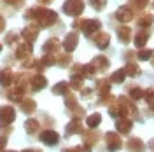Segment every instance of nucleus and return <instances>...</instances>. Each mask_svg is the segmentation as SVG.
<instances>
[{"label": "nucleus", "mask_w": 154, "mask_h": 152, "mask_svg": "<svg viewBox=\"0 0 154 152\" xmlns=\"http://www.w3.org/2000/svg\"><path fill=\"white\" fill-rule=\"evenodd\" d=\"M135 14H137V12L126 4V5H121V7L114 12V19L119 21V23H123V25H128V23H131V21L137 18Z\"/></svg>", "instance_id": "obj_15"}, {"label": "nucleus", "mask_w": 154, "mask_h": 152, "mask_svg": "<svg viewBox=\"0 0 154 152\" xmlns=\"http://www.w3.org/2000/svg\"><path fill=\"white\" fill-rule=\"evenodd\" d=\"M103 143L107 152H119L123 149V138L117 131H107L103 135Z\"/></svg>", "instance_id": "obj_9"}, {"label": "nucleus", "mask_w": 154, "mask_h": 152, "mask_svg": "<svg viewBox=\"0 0 154 152\" xmlns=\"http://www.w3.org/2000/svg\"><path fill=\"white\" fill-rule=\"evenodd\" d=\"M135 25H137V28H151L154 25V14L152 12H140L137 18H135Z\"/></svg>", "instance_id": "obj_28"}, {"label": "nucleus", "mask_w": 154, "mask_h": 152, "mask_svg": "<svg viewBox=\"0 0 154 152\" xmlns=\"http://www.w3.org/2000/svg\"><path fill=\"white\" fill-rule=\"evenodd\" d=\"M84 7H86L84 0H65L61 11H63V14L75 19V18H81V14L84 12Z\"/></svg>", "instance_id": "obj_8"}, {"label": "nucleus", "mask_w": 154, "mask_h": 152, "mask_svg": "<svg viewBox=\"0 0 154 152\" xmlns=\"http://www.w3.org/2000/svg\"><path fill=\"white\" fill-rule=\"evenodd\" d=\"M23 18L26 19L28 23H37L40 28H53L56 26L60 18H58V12H54L53 9H48L44 5H33L25 9Z\"/></svg>", "instance_id": "obj_2"}, {"label": "nucleus", "mask_w": 154, "mask_h": 152, "mask_svg": "<svg viewBox=\"0 0 154 152\" xmlns=\"http://www.w3.org/2000/svg\"><path fill=\"white\" fill-rule=\"evenodd\" d=\"M42 129H44V128H42V124H40V121H38L37 117H28V119L25 121V131H26V135L32 136V138H38V135H40Z\"/></svg>", "instance_id": "obj_21"}, {"label": "nucleus", "mask_w": 154, "mask_h": 152, "mask_svg": "<svg viewBox=\"0 0 154 152\" xmlns=\"http://www.w3.org/2000/svg\"><path fill=\"white\" fill-rule=\"evenodd\" d=\"M0 96H4L5 100H9L11 103H18L26 96V93L23 91V89H19L18 86H9V87H4V89H0Z\"/></svg>", "instance_id": "obj_10"}, {"label": "nucleus", "mask_w": 154, "mask_h": 152, "mask_svg": "<svg viewBox=\"0 0 154 152\" xmlns=\"http://www.w3.org/2000/svg\"><path fill=\"white\" fill-rule=\"evenodd\" d=\"M123 68H125V72H126V77H140L142 75V68L138 67V63H135V61H128Z\"/></svg>", "instance_id": "obj_34"}, {"label": "nucleus", "mask_w": 154, "mask_h": 152, "mask_svg": "<svg viewBox=\"0 0 154 152\" xmlns=\"http://www.w3.org/2000/svg\"><path fill=\"white\" fill-rule=\"evenodd\" d=\"M123 58H125V61H135L137 59V53H135L133 49H126L125 53H123Z\"/></svg>", "instance_id": "obj_45"}, {"label": "nucleus", "mask_w": 154, "mask_h": 152, "mask_svg": "<svg viewBox=\"0 0 154 152\" xmlns=\"http://www.w3.org/2000/svg\"><path fill=\"white\" fill-rule=\"evenodd\" d=\"M109 68H110V59L103 54H98L88 65H84V75L86 79H96L98 74H105Z\"/></svg>", "instance_id": "obj_5"}, {"label": "nucleus", "mask_w": 154, "mask_h": 152, "mask_svg": "<svg viewBox=\"0 0 154 152\" xmlns=\"http://www.w3.org/2000/svg\"><path fill=\"white\" fill-rule=\"evenodd\" d=\"M21 40H23V38H21V35H19L18 32L11 30V32L5 33V37H4V44H5V46H9V47H16Z\"/></svg>", "instance_id": "obj_32"}, {"label": "nucleus", "mask_w": 154, "mask_h": 152, "mask_svg": "<svg viewBox=\"0 0 154 152\" xmlns=\"http://www.w3.org/2000/svg\"><path fill=\"white\" fill-rule=\"evenodd\" d=\"M95 93L98 96V100H96V107H100V105H109L112 103L116 100V96L110 93V89H112V82L107 79V77H98L95 79Z\"/></svg>", "instance_id": "obj_3"}, {"label": "nucleus", "mask_w": 154, "mask_h": 152, "mask_svg": "<svg viewBox=\"0 0 154 152\" xmlns=\"http://www.w3.org/2000/svg\"><path fill=\"white\" fill-rule=\"evenodd\" d=\"M147 147H149V150H151V152H154V138H152V140H149Z\"/></svg>", "instance_id": "obj_51"}, {"label": "nucleus", "mask_w": 154, "mask_h": 152, "mask_svg": "<svg viewBox=\"0 0 154 152\" xmlns=\"http://www.w3.org/2000/svg\"><path fill=\"white\" fill-rule=\"evenodd\" d=\"M2 49H4V46H2V42H0V53H2Z\"/></svg>", "instance_id": "obj_52"}, {"label": "nucleus", "mask_w": 154, "mask_h": 152, "mask_svg": "<svg viewBox=\"0 0 154 152\" xmlns=\"http://www.w3.org/2000/svg\"><path fill=\"white\" fill-rule=\"evenodd\" d=\"M125 89H126V96L130 100H133L135 103L144 100V87H140L138 84H128Z\"/></svg>", "instance_id": "obj_29"}, {"label": "nucleus", "mask_w": 154, "mask_h": 152, "mask_svg": "<svg viewBox=\"0 0 154 152\" xmlns=\"http://www.w3.org/2000/svg\"><path fill=\"white\" fill-rule=\"evenodd\" d=\"M72 28L74 32H81L84 37L91 38L96 32L102 30V21L96 18H75L72 21Z\"/></svg>", "instance_id": "obj_4"}, {"label": "nucleus", "mask_w": 154, "mask_h": 152, "mask_svg": "<svg viewBox=\"0 0 154 152\" xmlns=\"http://www.w3.org/2000/svg\"><path fill=\"white\" fill-rule=\"evenodd\" d=\"M53 2H54V0H37V5H44V7H46V5L53 4Z\"/></svg>", "instance_id": "obj_49"}, {"label": "nucleus", "mask_w": 154, "mask_h": 152, "mask_svg": "<svg viewBox=\"0 0 154 152\" xmlns=\"http://www.w3.org/2000/svg\"><path fill=\"white\" fill-rule=\"evenodd\" d=\"M37 119L40 121V124H42V128H44V129L53 128V126L56 124V121H54V119H53L49 114H46V112H40V114L37 115Z\"/></svg>", "instance_id": "obj_39"}, {"label": "nucleus", "mask_w": 154, "mask_h": 152, "mask_svg": "<svg viewBox=\"0 0 154 152\" xmlns=\"http://www.w3.org/2000/svg\"><path fill=\"white\" fill-rule=\"evenodd\" d=\"M12 82H14V72L9 67H2L0 68V87L2 89L9 87V86H12Z\"/></svg>", "instance_id": "obj_30"}, {"label": "nucleus", "mask_w": 154, "mask_h": 152, "mask_svg": "<svg viewBox=\"0 0 154 152\" xmlns=\"http://www.w3.org/2000/svg\"><path fill=\"white\" fill-rule=\"evenodd\" d=\"M40 63L44 65V68L56 67V56H54V54H42V58H40Z\"/></svg>", "instance_id": "obj_41"}, {"label": "nucleus", "mask_w": 154, "mask_h": 152, "mask_svg": "<svg viewBox=\"0 0 154 152\" xmlns=\"http://www.w3.org/2000/svg\"><path fill=\"white\" fill-rule=\"evenodd\" d=\"M109 81L112 82V86L114 84H125V81H126L125 68H117V70H114V72L110 74V77H109Z\"/></svg>", "instance_id": "obj_35"}, {"label": "nucleus", "mask_w": 154, "mask_h": 152, "mask_svg": "<svg viewBox=\"0 0 154 152\" xmlns=\"http://www.w3.org/2000/svg\"><path fill=\"white\" fill-rule=\"evenodd\" d=\"M16 121V108L12 105H0V128H7Z\"/></svg>", "instance_id": "obj_11"}, {"label": "nucleus", "mask_w": 154, "mask_h": 152, "mask_svg": "<svg viewBox=\"0 0 154 152\" xmlns=\"http://www.w3.org/2000/svg\"><path fill=\"white\" fill-rule=\"evenodd\" d=\"M40 30H42V28L38 26L37 23H28L25 28L19 32V35H21V38H23L25 42H28V44H32V46H33V42L37 40Z\"/></svg>", "instance_id": "obj_14"}, {"label": "nucleus", "mask_w": 154, "mask_h": 152, "mask_svg": "<svg viewBox=\"0 0 154 152\" xmlns=\"http://www.w3.org/2000/svg\"><path fill=\"white\" fill-rule=\"evenodd\" d=\"M126 150L128 152H145L147 150V145L144 143L142 138H138V136H130L125 143Z\"/></svg>", "instance_id": "obj_25"}, {"label": "nucleus", "mask_w": 154, "mask_h": 152, "mask_svg": "<svg viewBox=\"0 0 154 152\" xmlns=\"http://www.w3.org/2000/svg\"><path fill=\"white\" fill-rule=\"evenodd\" d=\"M5 25H7V21H5V16H4V14H0V33H4V30H5Z\"/></svg>", "instance_id": "obj_48"}, {"label": "nucleus", "mask_w": 154, "mask_h": 152, "mask_svg": "<svg viewBox=\"0 0 154 152\" xmlns=\"http://www.w3.org/2000/svg\"><path fill=\"white\" fill-rule=\"evenodd\" d=\"M82 131H84L82 119H70L68 124L65 126V138H70L74 135H82Z\"/></svg>", "instance_id": "obj_23"}, {"label": "nucleus", "mask_w": 154, "mask_h": 152, "mask_svg": "<svg viewBox=\"0 0 154 152\" xmlns=\"http://www.w3.org/2000/svg\"><path fill=\"white\" fill-rule=\"evenodd\" d=\"M61 152H93V149L81 143V145H74V147H65V149H61Z\"/></svg>", "instance_id": "obj_43"}, {"label": "nucleus", "mask_w": 154, "mask_h": 152, "mask_svg": "<svg viewBox=\"0 0 154 152\" xmlns=\"http://www.w3.org/2000/svg\"><path fill=\"white\" fill-rule=\"evenodd\" d=\"M149 38H151V30L149 28H137L131 42L135 44L137 49H144L147 46V42H149Z\"/></svg>", "instance_id": "obj_19"}, {"label": "nucleus", "mask_w": 154, "mask_h": 152, "mask_svg": "<svg viewBox=\"0 0 154 152\" xmlns=\"http://www.w3.org/2000/svg\"><path fill=\"white\" fill-rule=\"evenodd\" d=\"M77 46H79V32H68L67 35H65V38L61 40V49L65 51V53H74L77 49Z\"/></svg>", "instance_id": "obj_18"}, {"label": "nucleus", "mask_w": 154, "mask_h": 152, "mask_svg": "<svg viewBox=\"0 0 154 152\" xmlns=\"http://www.w3.org/2000/svg\"><path fill=\"white\" fill-rule=\"evenodd\" d=\"M109 108V115L112 119H121V117H130L133 121L144 123V115H140V108L137 107L133 100H130L126 95L116 96V100L107 107Z\"/></svg>", "instance_id": "obj_1"}, {"label": "nucleus", "mask_w": 154, "mask_h": 152, "mask_svg": "<svg viewBox=\"0 0 154 152\" xmlns=\"http://www.w3.org/2000/svg\"><path fill=\"white\" fill-rule=\"evenodd\" d=\"M93 93H95V89H91V87H82V89H81V96H82V98H91V96H93Z\"/></svg>", "instance_id": "obj_46"}, {"label": "nucleus", "mask_w": 154, "mask_h": 152, "mask_svg": "<svg viewBox=\"0 0 154 152\" xmlns=\"http://www.w3.org/2000/svg\"><path fill=\"white\" fill-rule=\"evenodd\" d=\"M89 40H91V44H93L96 49H100V51H105V49L110 46V35H109L107 32H103V30L96 32Z\"/></svg>", "instance_id": "obj_20"}, {"label": "nucleus", "mask_w": 154, "mask_h": 152, "mask_svg": "<svg viewBox=\"0 0 154 152\" xmlns=\"http://www.w3.org/2000/svg\"><path fill=\"white\" fill-rule=\"evenodd\" d=\"M152 58H154V49L144 47V49H138L137 51V59L138 61H151Z\"/></svg>", "instance_id": "obj_40"}, {"label": "nucleus", "mask_w": 154, "mask_h": 152, "mask_svg": "<svg viewBox=\"0 0 154 152\" xmlns=\"http://www.w3.org/2000/svg\"><path fill=\"white\" fill-rule=\"evenodd\" d=\"M21 152H42V149H37V147H30V149H23Z\"/></svg>", "instance_id": "obj_50"}, {"label": "nucleus", "mask_w": 154, "mask_h": 152, "mask_svg": "<svg viewBox=\"0 0 154 152\" xmlns=\"http://www.w3.org/2000/svg\"><path fill=\"white\" fill-rule=\"evenodd\" d=\"M116 35H117V40L123 44V46H128L131 40H133V30L130 28L128 25H121L116 28Z\"/></svg>", "instance_id": "obj_24"}, {"label": "nucleus", "mask_w": 154, "mask_h": 152, "mask_svg": "<svg viewBox=\"0 0 154 152\" xmlns=\"http://www.w3.org/2000/svg\"><path fill=\"white\" fill-rule=\"evenodd\" d=\"M19 112H23V114H26V115H33L37 112V102L32 96L26 95L19 102Z\"/></svg>", "instance_id": "obj_26"}, {"label": "nucleus", "mask_w": 154, "mask_h": 152, "mask_svg": "<svg viewBox=\"0 0 154 152\" xmlns=\"http://www.w3.org/2000/svg\"><path fill=\"white\" fill-rule=\"evenodd\" d=\"M151 4V0H128V5L131 7V9L135 11V12H144L145 11V7Z\"/></svg>", "instance_id": "obj_37"}, {"label": "nucleus", "mask_w": 154, "mask_h": 152, "mask_svg": "<svg viewBox=\"0 0 154 152\" xmlns=\"http://www.w3.org/2000/svg\"><path fill=\"white\" fill-rule=\"evenodd\" d=\"M84 81H86V75H84V65L82 63H74L70 67V81L68 84L74 91H81L84 87Z\"/></svg>", "instance_id": "obj_7"}, {"label": "nucleus", "mask_w": 154, "mask_h": 152, "mask_svg": "<svg viewBox=\"0 0 154 152\" xmlns=\"http://www.w3.org/2000/svg\"><path fill=\"white\" fill-rule=\"evenodd\" d=\"M44 87H48V77L42 75V74L33 72V74H32V79H30V82H28V95L38 93V91H42Z\"/></svg>", "instance_id": "obj_12"}, {"label": "nucleus", "mask_w": 154, "mask_h": 152, "mask_svg": "<svg viewBox=\"0 0 154 152\" xmlns=\"http://www.w3.org/2000/svg\"><path fill=\"white\" fill-rule=\"evenodd\" d=\"M88 4H89V7L95 9L96 12H102V11H105V7H107V0H88Z\"/></svg>", "instance_id": "obj_42"}, {"label": "nucleus", "mask_w": 154, "mask_h": 152, "mask_svg": "<svg viewBox=\"0 0 154 152\" xmlns=\"http://www.w3.org/2000/svg\"><path fill=\"white\" fill-rule=\"evenodd\" d=\"M63 103H65V110L72 119H86V108L79 103L77 96L74 93H68L63 96Z\"/></svg>", "instance_id": "obj_6"}, {"label": "nucleus", "mask_w": 154, "mask_h": 152, "mask_svg": "<svg viewBox=\"0 0 154 152\" xmlns=\"http://www.w3.org/2000/svg\"><path fill=\"white\" fill-rule=\"evenodd\" d=\"M4 4L7 7H11L12 11H18V9L25 7V0H4Z\"/></svg>", "instance_id": "obj_44"}, {"label": "nucleus", "mask_w": 154, "mask_h": 152, "mask_svg": "<svg viewBox=\"0 0 154 152\" xmlns=\"http://www.w3.org/2000/svg\"><path fill=\"white\" fill-rule=\"evenodd\" d=\"M51 93L54 96H67L68 93H72V87H70V84L67 81H60V82H56L51 87Z\"/></svg>", "instance_id": "obj_31"}, {"label": "nucleus", "mask_w": 154, "mask_h": 152, "mask_svg": "<svg viewBox=\"0 0 154 152\" xmlns=\"http://www.w3.org/2000/svg\"><path fill=\"white\" fill-rule=\"evenodd\" d=\"M38 140L44 143L46 147H56L58 143H60V135H58V131H54L53 128H48V129H42V131H40Z\"/></svg>", "instance_id": "obj_17"}, {"label": "nucleus", "mask_w": 154, "mask_h": 152, "mask_svg": "<svg viewBox=\"0 0 154 152\" xmlns=\"http://www.w3.org/2000/svg\"><path fill=\"white\" fill-rule=\"evenodd\" d=\"M81 138H82V145H86L89 149H95L98 142L102 140V133L98 131V129H84L82 135H81Z\"/></svg>", "instance_id": "obj_16"}, {"label": "nucleus", "mask_w": 154, "mask_h": 152, "mask_svg": "<svg viewBox=\"0 0 154 152\" xmlns=\"http://www.w3.org/2000/svg\"><path fill=\"white\" fill-rule=\"evenodd\" d=\"M133 129V119L130 117H121V119H116V131L121 135H130Z\"/></svg>", "instance_id": "obj_27"}, {"label": "nucleus", "mask_w": 154, "mask_h": 152, "mask_svg": "<svg viewBox=\"0 0 154 152\" xmlns=\"http://www.w3.org/2000/svg\"><path fill=\"white\" fill-rule=\"evenodd\" d=\"M144 102L147 103V108H149L154 115V87L144 89Z\"/></svg>", "instance_id": "obj_38"}, {"label": "nucleus", "mask_w": 154, "mask_h": 152, "mask_svg": "<svg viewBox=\"0 0 154 152\" xmlns=\"http://www.w3.org/2000/svg\"><path fill=\"white\" fill-rule=\"evenodd\" d=\"M2 152H16V150H2Z\"/></svg>", "instance_id": "obj_53"}, {"label": "nucleus", "mask_w": 154, "mask_h": 152, "mask_svg": "<svg viewBox=\"0 0 154 152\" xmlns=\"http://www.w3.org/2000/svg\"><path fill=\"white\" fill-rule=\"evenodd\" d=\"M60 53H61V42H60V38L51 37L42 44V54H54V56H58Z\"/></svg>", "instance_id": "obj_22"}, {"label": "nucleus", "mask_w": 154, "mask_h": 152, "mask_svg": "<svg viewBox=\"0 0 154 152\" xmlns=\"http://www.w3.org/2000/svg\"><path fill=\"white\" fill-rule=\"evenodd\" d=\"M72 65V56L68 54V53H60L56 56V67H60V68H68Z\"/></svg>", "instance_id": "obj_36"}, {"label": "nucleus", "mask_w": 154, "mask_h": 152, "mask_svg": "<svg viewBox=\"0 0 154 152\" xmlns=\"http://www.w3.org/2000/svg\"><path fill=\"white\" fill-rule=\"evenodd\" d=\"M5 145H7V136L5 135H0V152L5 150Z\"/></svg>", "instance_id": "obj_47"}, {"label": "nucleus", "mask_w": 154, "mask_h": 152, "mask_svg": "<svg viewBox=\"0 0 154 152\" xmlns=\"http://www.w3.org/2000/svg\"><path fill=\"white\" fill-rule=\"evenodd\" d=\"M12 56H14L16 61L21 63V61H25L26 58L33 56V46L28 44V42H25V40H21L18 46L14 47V54H12Z\"/></svg>", "instance_id": "obj_13"}, {"label": "nucleus", "mask_w": 154, "mask_h": 152, "mask_svg": "<svg viewBox=\"0 0 154 152\" xmlns=\"http://www.w3.org/2000/svg\"><path fill=\"white\" fill-rule=\"evenodd\" d=\"M151 5H152V9H154V0H152V2H151Z\"/></svg>", "instance_id": "obj_54"}, {"label": "nucleus", "mask_w": 154, "mask_h": 152, "mask_svg": "<svg viewBox=\"0 0 154 152\" xmlns=\"http://www.w3.org/2000/svg\"><path fill=\"white\" fill-rule=\"evenodd\" d=\"M84 124H86L89 129H98V126L102 124V114H98V112H93L91 115H86V119H84Z\"/></svg>", "instance_id": "obj_33"}]
</instances>
